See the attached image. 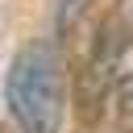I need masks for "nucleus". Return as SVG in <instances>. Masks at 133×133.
<instances>
[{"label":"nucleus","instance_id":"nucleus-3","mask_svg":"<svg viewBox=\"0 0 133 133\" xmlns=\"http://www.w3.org/2000/svg\"><path fill=\"white\" fill-rule=\"evenodd\" d=\"M79 8H83V0H58V17H54V29H58V33H66V29L75 25Z\"/></svg>","mask_w":133,"mask_h":133},{"label":"nucleus","instance_id":"nucleus-1","mask_svg":"<svg viewBox=\"0 0 133 133\" xmlns=\"http://www.w3.org/2000/svg\"><path fill=\"white\" fill-rule=\"evenodd\" d=\"M4 100L21 133H62V75L58 54L46 42L17 50L4 79Z\"/></svg>","mask_w":133,"mask_h":133},{"label":"nucleus","instance_id":"nucleus-2","mask_svg":"<svg viewBox=\"0 0 133 133\" xmlns=\"http://www.w3.org/2000/svg\"><path fill=\"white\" fill-rule=\"evenodd\" d=\"M133 46V8L129 4H116L108 8V17L100 21L96 29V42H91V54L79 71V108L87 116H96V108L108 104L121 71H125V54Z\"/></svg>","mask_w":133,"mask_h":133}]
</instances>
